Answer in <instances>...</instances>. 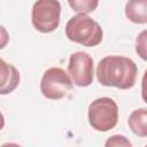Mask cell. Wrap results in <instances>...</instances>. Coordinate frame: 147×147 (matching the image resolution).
<instances>
[{
	"label": "cell",
	"instance_id": "7a4b0ae2",
	"mask_svg": "<svg viewBox=\"0 0 147 147\" xmlns=\"http://www.w3.org/2000/svg\"><path fill=\"white\" fill-rule=\"evenodd\" d=\"M65 36L70 41L94 47L102 41L103 32L96 21L86 14H77L67 22Z\"/></svg>",
	"mask_w": 147,
	"mask_h": 147
},
{
	"label": "cell",
	"instance_id": "30bf717a",
	"mask_svg": "<svg viewBox=\"0 0 147 147\" xmlns=\"http://www.w3.org/2000/svg\"><path fill=\"white\" fill-rule=\"evenodd\" d=\"M69 6L77 14H90L94 11L99 5V0H68Z\"/></svg>",
	"mask_w": 147,
	"mask_h": 147
},
{
	"label": "cell",
	"instance_id": "7c38bea8",
	"mask_svg": "<svg viewBox=\"0 0 147 147\" xmlns=\"http://www.w3.org/2000/svg\"><path fill=\"white\" fill-rule=\"evenodd\" d=\"M107 147L109 146H124V147H131V142L129 141V139H126L124 136H119V134H115L109 137V139L106 141L105 144Z\"/></svg>",
	"mask_w": 147,
	"mask_h": 147
},
{
	"label": "cell",
	"instance_id": "4fadbf2b",
	"mask_svg": "<svg viewBox=\"0 0 147 147\" xmlns=\"http://www.w3.org/2000/svg\"><path fill=\"white\" fill-rule=\"evenodd\" d=\"M9 42V33L7 29L2 25H0V49L5 48Z\"/></svg>",
	"mask_w": 147,
	"mask_h": 147
},
{
	"label": "cell",
	"instance_id": "ba28073f",
	"mask_svg": "<svg viewBox=\"0 0 147 147\" xmlns=\"http://www.w3.org/2000/svg\"><path fill=\"white\" fill-rule=\"evenodd\" d=\"M126 17L136 24L147 23V0H129L125 5Z\"/></svg>",
	"mask_w": 147,
	"mask_h": 147
},
{
	"label": "cell",
	"instance_id": "3957f363",
	"mask_svg": "<svg viewBox=\"0 0 147 147\" xmlns=\"http://www.w3.org/2000/svg\"><path fill=\"white\" fill-rule=\"evenodd\" d=\"M88 123L95 131L107 132L114 129L118 122L117 103L108 96L93 100L87 110Z\"/></svg>",
	"mask_w": 147,
	"mask_h": 147
},
{
	"label": "cell",
	"instance_id": "9c48e42d",
	"mask_svg": "<svg viewBox=\"0 0 147 147\" xmlns=\"http://www.w3.org/2000/svg\"><path fill=\"white\" fill-rule=\"evenodd\" d=\"M129 127L138 137H147V110L146 108H139L131 113L127 119Z\"/></svg>",
	"mask_w": 147,
	"mask_h": 147
},
{
	"label": "cell",
	"instance_id": "5b68a950",
	"mask_svg": "<svg viewBox=\"0 0 147 147\" xmlns=\"http://www.w3.org/2000/svg\"><path fill=\"white\" fill-rule=\"evenodd\" d=\"M74 83L63 69L53 67L47 69L40 80V92L49 100H60L72 90Z\"/></svg>",
	"mask_w": 147,
	"mask_h": 147
},
{
	"label": "cell",
	"instance_id": "8992f818",
	"mask_svg": "<svg viewBox=\"0 0 147 147\" xmlns=\"http://www.w3.org/2000/svg\"><path fill=\"white\" fill-rule=\"evenodd\" d=\"M68 75L76 86H90L94 78L93 59L85 52L72 53L69 57Z\"/></svg>",
	"mask_w": 147,
	"mask_h": 147
},
{
	"label": "cell",
	"instance_id": "277c9868",
	"mask_svg": "<svg viewBox=\"0 0 147 147\" xmlns=\"http://www.w3.org/2000/svg\"><path fill=\"white\" fill-rule=\"evenodd\" d=\"M61 3L59 0H37L31 9V23L41 33H49L60 24Z\"/></svg>",
	"mask_w": 147,
	"mask_h": 147
},
{
	"label": "cell",
	"instance_id": "8fae6325",
	"mask_svg": "<svg viewBox=\"0 0 147 147\" xmlns=\"http://www.w3.org/2000/svg\"><path fill=\"white\" fill-rule=\"evenodd\" d=\"M146 30H144L136 39V52L138 53V55L146 61L147 60V55H146Z\"/></svg>",
	"mask_w": 147,
	"mask_h": 147
},
{
	"label": "cell",
	"instance_id": "5bb4252c",
	"mask_svg": "<svg viewBox=\"0 0 147 147\" xmlns=\"http://www.w3.org/2000/svg\"><path fill=\"white\" fill-rule=\"evenodd\" d=\"M3 127H5V117H3L2 113L0 111V131H1Z\"/></svg>",
	"mask_w": 147,
	"mask_h": 147
},
{
	"label": "cell",
	"instance_id": "52a82bcc",
	"mask_svg": "<svg viewBox=\"0 0 147 147\" xmlns=\"http://www.w3.org/2000/svg\"><path fill=\"white\" fill-rule=\"evenodd\" d=\"M20 84L17 68L0 57V95H6L16 90Z\"/></svg>",
	"mask_w": 147,
	"mask_h": 147
},
{
	"label": "cell",
	"instance_id": "6da1fadb",
	"mask_svg": "<svg viewBox=\"0 0 147 147\" xmlns=\"http://www.w3.org/2000/svg\"><path fill=\"white\" fill-rule=\"evenodd\" d=\"M138 74L134 61L126 56L109 55L96 65V79L102 86L129 90L133 87Z\"/></svg>",
	"mask_w": 147,
	"mask_h": 147
}]
</instances>
